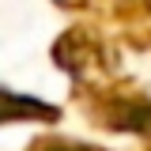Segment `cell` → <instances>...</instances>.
I'll return each instance as SVG.
<instances>
[{
    "label": "cell",
    "instance_id": "6da1fadb",
    "mask_svg": "<svg viewBox=\"0 0 151 151\" xmlns=\"http://www.w3.org/2000/svg\"><path fill=\"white\" fill-rule=\"evenodd\" d=\"M12 117H57L53 106H42V102H30V98H19L12 91H0V121H12Z\"/></svg>",
    "mask_w": 151,
    "mask_h": 151
}]
</instances>
